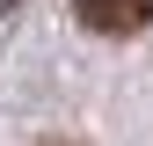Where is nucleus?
I'll list each match as a JSON object with an SVG mask.
<instances>
[{
	"mask_svg": "<svg viewBox=\"0 0 153 146\" xmlns=\"http://www.w3.org/2000/svg\"><path fill=\"white\" fill-rule=\"evenodd\" d=\"M44 146H66V139H44Z\"/></svg>",
	"mask_w": 153,
	"mask_h": 146,
	"instance_id": "nucleus-2",
	"label": "nucleus"
},
{
	"mask_svg": "<svg viewBox=\"0 0 153 146\" xmlns=\"http://www.w3.org/2000/svg\"><path fill=\"white\" fill-rule=\"evenodd\" d=\"M73 15H80L95 36H139L153 22V0H73Z\"/></svg>",
	"mask_w": 153,
	"mask_h": 146,
	"instance_id": "nucleus-1",
	"label": "nucleus"
}]
</instances>
